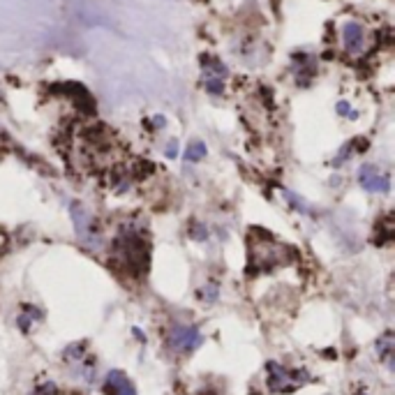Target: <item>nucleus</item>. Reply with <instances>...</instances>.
<instances>
[{"label": "nucleus", "mask_w": 395, "mask_h": 395, "mask_svg": "<svg viewBox=\"0 0 395 395\" xmlns=\"http://www.w3.org/2000/svg\"><path fill=\"white\" fill-rule=\"evenodd\" d=\"M116 261L132 275H139L148 269V245L136 231H123L116 239Z\"/></svg>", "instance_id": "f257e3e1"}, {"label": "nucleus", "mask_w": 395, "mask_h": 395, "mask_svg": "<svg viewBox=\"0 0 395 395\" xmlns=\"http://www.w3.org/2000/svg\"><path fill=\"white\" fill-rule=\"evenodd\" d=\"M266 372H269L266 384H269L271 393H294L296 389H301L303 384L310 381L308 370H291L275 361L266 363Z\"/></svg>", "instance_id": "f03ea898"}, {"label": "nucleus", "mask_w": 395, "mask_h": 395, "mask_svg": "<svg viewBox=\"0 0 395 395\" xmlns=\"http://www.w3.org/2000/svg\"><path fill=\"white\" fill-rule=\"evenodd\" d=\"M70 213H72V220H74V226H76L79 241H81L86 248H91V250L97 248V245L102 243V234H100V229H97V224H95V220L91 217V213L86 211V206L74 201Z\"/></svg>", "instance_id": "7ed1b4c3"}, {"label": "nucleus", "mask_w": 395, "mask_h": 395, "mask_svg": "<svg viewBox=\"0 0 395 395\" xmlns=\"http://www.w3.org/2000/svg\"><path fill=\"white\" fill-rule=\"evenodd\" d=\"M201 72H204V86L211 95H222L224 93V81L229 76V70L222 61H217L213 56L201 58Z\"/></svg>", "instance_id": "20e7f679"}, {"label": "nucleus", "mask_w": 395, "mask_h": 395, "mask_svg": "<svg viewBox=\"0 0 395 395\" xmlns=\"http://www.w3.org/2000/svg\"><path fill=\"white\" fill-rule=\"evenodd\" d=\"M204 342V335L199 333L196 326H183L176 324L169 333V347L179 354H190L194 349H199Z\"/></svg>", "instance_id": "39448f33"}, {"label": "nucleus", "mask_w": 395, "mask_h": 395, "mask_svg": "<svg viewBox=\"0 0 395 395\" xmlns=\"http://www.w3.org/2000/svg\"><path fill=\"white\" fill-rule=\"evenodd\" d=\"M342 46L349 56L359 58L368 51V31L359 21H347L342 26Z\"/></svg>", "instance_id": "423d86ee"}, {"label": "nucleus", "mask_w": 395, "mask_h": 395, "mask_svg": "<svg viewBox=\"0 0 395 395\" xmlns=\"http://www.w3.org/2000/svg\"><path fill=\"white\" fill-rule=\"evenodd\" d=\"M359 183L363 190L374 192V194H386L391 190V179L386 171L377 169L374 164H363L359 169Z\"/></svg>", "instance_id": "0eeeda50"}, {"label": "nucleus", "mask_w": 395, "mask_h": 395, "mask_svg": "<svg viewBox=\"0 0 395 395\" xmlns=\"http://www.w3.org/2000/svg\"><path fill=\"white\" fill-rule=\"evenodd\" d=\"M102 391L106 395H136V389L132 386V381L127 379V374L121 370H111L106 374Z\"/></svg>", "instance_id": "6e6552de"}, {"label": "nucleus", "mask_w": 395, "mask_h": 395, "mask_svg": "<svg viewBox=\"0 0 395 395\" xmlns=\"http://www.w3.org/2000/svg\"><path fill=\"white\" fill-rule=\"evenodd\" d=\"M294 74L301 84H308L317 74V61L310 54H296L294 56Z\"/></svg>", "instance_id": "1a4fd4ad"}, {"label": "nucleus", "mask_w": 395, "mask_h": 395, "mask_svg": "<svg viewBox=\"0 0 395 395\" xmlns=\"http://www.w3.org/2000/svg\"><path fill=\"white\" fill-rule=\"evenodd\" d=\"M374 349H377V356L386 363V368L393 370V354H395V338L393 333L386 331L381 335V338H377V342H374Z\"/></svg>", "instance_id": "9d476101"}, {"label": "nucleus", "mask_w": 395, "mask_h": 395, "mask_svg": "<svg viewBox=\"0 0 395 395\" xmlns=\"http://www.w3.org/2000/svg\"><path fill=\"white\" fill-rule=\"evenodd\" d=\"M42 319V312H39L37 308H33V305H28V308H24V312L19 314V329H21L24 333L31 331L33 321H39Z\"/></svg>", "instance_id": "9b49d317"}, {"label": "nucleus", "mask_w": 395, "mask_h": 395, "mask_svg": "<svg viewBox=\"0 0 395 395\" xmlns=\"http://www.w3.org/2000/svg\"><path fill=\"white\" fill-rule=\"evenodd\" d=\"M206 157V144L204 141H192L187 146V153H185V160L187 162H199Z\"/></svg>", "instance_id": "f8f14e48"}, {"label": "nucleus", "mask_w": 395, "mask_h": 395, "mask_svg": "<svg viewBox=\"0 0 395 395\" xmlns=\"http://www.w3.org/2000/svg\"><path fill=\"white\" fill-rule=\"evenodd\" d=\"M351 148H354V144H347V146H344L342 151H340V155H338V157H335V160H333V166H342L344 162H347L349 157L354 155V153H351Z\"/></svg>", "instance_id": "ddd939ff"}, {"label": "nucleus", "mask_w": 395, "mask_h": 395, "mask_svg": "<svg viewBox=\"0 0 395 395\" xmlns=\"http://www.w3.org/2000/svg\"><path fill=\"white\" fill-rule=\"evenodd\" d=\"M284 196H287V199L296 206V211H301V213H310V209H308V204L305 201H301L299 196H296L294 192H289V190H284Z\"/></svg>", "instance_id": "4468645a"}, {"label": "nucleus", "mask_w": 395, "mask_h": 395, "mask_svg": "<svg viewBox=\"0 0 395 395\" xmlns=\"http://www.w3.org/2000/svg\"><path fill=\"white\" fill-rule=\"evenodd\" d=\"M190 236H192V239H196V241H206V239H209V229H206L204 224H192L190 226Z\"/></svg>", "instance_id": "2eb2a0df"}, {"label": "nucleus", "mask_w": 395, "mask_h": 395, "mask_svg": "<svg viewBox=\"0 0 395 395\" xmlns=\"http://www.w3.org/2000/svg\"><path fill=\"white\" fill-rule=\"evenodd\" d=\"M338 114L340 116H344V118H356V114H354V109L349 106V102H338Z\"/></svg>", "instance_id": "dca6fc26"}, {"label": "nucleus", "mask_w": 395, "mask_h": 395, "mask_svg": "<svg viewBox=\"0 0 395 395\" xmlns=\"http://www.w3.org/2000/svg\"><path fill=\"white\" fill-rule=\"evenodd\" d=\"M176 155H179V144L171 141L169 146H166V157H176Z\"/></svg>", "instance_id": "f3484780"}, {"label": "nucleus", "mask_w": 395, "mask_h": 395, "mask_svg": "<svg viewBox=\"0 0 395 395\" xmlns=\"http://www.w3.org/2000/svg\"><path fill=\"white\" fill-rule=\"evenodd\" d=\"M153 125H157V127H164V125H166V121H164L162 116H155V118H153Z\"/></svg>", "instance_id": "a211bd4d"}, {"label": "nucleus", "mask_w": 395, "mask_h": 395, "mask_svg": "<svg viewBox=\"0 0 395 395\" xmlns=\"http://www.w3.org/2000/svg\"><path fill=\"white\" fill-rule=\"evenodd\" d=\"M359 395H365V393H359Z\"/></svg>", "instance_id": "6ab92c4d"}]
</instances>
